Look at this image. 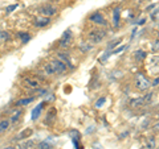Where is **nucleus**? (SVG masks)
<instances>
[{"label":"nucleus","mask_w":159,"mask_h":149,"mask_svg":"<svg viewBox=\"0 0 159 149\" xmlns=\"http://www.w3.org/2000/svg\"><path fill=\"white\" fill-rule=\"evenodd\" d=\"M154 129H157V131H159V121L155 125H154Z\"/></svg>","instance_id":"7c9ffc66"},{"label":"nucleus","mask_w":159,"mask_h":149,"mask_svg":"<svg viewBox=\"0 0 159 149\" xmlns=\"http://www.w3.org/2000/svg\"><path fill=\"white\" fill-rule=\"evenodd\" d=\"M145 21H146L145 19H143V20H139V21H138V23H137V24H138V25H142V24H145Z\"/></svg>","instance_id":"c85d7f7f"},{"label":"nucleus","mask_w":159,"mask_h":149,"mask_svg":"<svg viewBox=\"0 0 159 149\" xmlns=\"http://www.w3.org/2000/svg\"><path fill=\"white\" fill-rule=\"evenodd\" d=\"M44 71L47 73V75H55V70H53V67H52L51 63L44 65Z\"/></svg>","instance_id":"aec40b11"},{"label":"nucleus","mask_w":159,"mask_h":149,"mask_svg":"<svg viewBox=\"0 0 159 149\" xmlns=\"http://www.w3.org/2000/svg\"><path fill=\"white\" fill-rule=\"evenodd\" d=\"M29 135H32V129H24L23 132H20L19 135L16 136V140H20V139H24V137H28Z\"/></svg>","instance_id":"f3484780"},{"label":"nucleus","mask_w":159,"mask_h":149,"mask_svg":"<svg viewBox=\"0 0 159 149\" xmlns=\"http://www.w3.org/2000/svg\"><path fill=\"white\" fill-rule=\"evenodd\" d=\"M57 12H59V10L55 6H52V4H44V6L39 8V13L44 17H49V19L52 16H55Z\"/></svg>","instance_id":"f257e3e1"},{"label":"nucleus","mask_w":159,"mask_h":149,"mask_svg":"<svg viewBox=\"0 0 159 149\" xmlns=\"http://www.w3.org/2000/svg\"><path fill=\"white\" fill-rule=\"evenodd\" d=\"M154 7H155V3H154V4H151V6H149V7H147V11H150V10H153V8H154Z\"/></svg>","instance_id":"cd10ccee"},{"label":"nucleus","mask_w":159,"mask_h":149,"mask_svg":"<svg viewBox=\"0 0 159 149\" xmlns=\"http://www.w3.org/2000/svg\"><path fill=\"white\" fill-rule=\"evenodd\" d=\"M105 102H106V98L105 96H102V98H100L96 102V108H101L105 104Z\"/></svg>","instance_id":"393cba45"},{"label":"nucleus","mask_w":159,"mask_h":149,"mask_svg":"<svg viewBox=\"0 0 159 149\" xmlns=\"http://www.w3.org/2000/svg\"><path fill=\"white\" fill-rule=\"evenodd\" d=\"M49 24H51V19L49 17H44V16H40L37 19H35V21H33L35 28H45Z\"/></svg>","instance_id":"423d86ee"},{"label":"nucleus","mask_w":159,"mask_h":149,"mask_svg":"<svg viewBox=\"0 0 159 149\" xmlns=\"http://www.w3.org/2000/svg\"><path fill=\"white\" fill-rule=\"evenodd\" d=\"M25 83L28 85L29 87H32V89H39V82L37 81H33V79H31V78H25Z\"/></svg>","instance_id":"a211bd4d"},{"label":"nucleus","mask_w":159,"mask_h":149,"mask_svg":"<svg viewBox=\"0 0 159 149\" xmlns=\"http://www.w3.org/2000/svg\"><path fill=\"white\" fill-rule=\"evenodd\" d=\"M51 65H52L53 70H55V74H59L60 75V74H64L66 71V65L64 62H61L60 59H53Z\"/></svg>","instance_id":"39448f33"},{"label":"nucleus","mask_w":159,"mask_h":149,"mask_svg":"<svg viewBox=\"0 0 159 149\" xmlns=\"http://www.w3.org/2000/svg\"><path fill=\"white\" fill-rule=\"evenodd\" d=\"M69 136L72 137L73 141H78V140H80V132H78L77 129H72V131H70Z\"/></svg>","instance_id":"412c9836"},{"label":"nucleus","mask_w":159,"mask_h":149,"mask_svg":"<svg viewBox=\"0 0 159 149\" xmlns=\"http://www.w3.org/2000/svg\"><path fill=\"white\" fill-rule=\"evenodd\" d=\"M106 36V32H104V30H93V32L89 33V40L90 42L93 44H98L104 40V37Z\"/></svg>","instance_id":"20e7f679"},{"label":"nucleus","mask_w":159,"mask_h":149,"mask_svg":"<svg viewBox=\"0 0 159 149\" xmlns=\"http://www.w3.org/2000/svg\"><path fill=\"white\" fill-rule=\"evenodd\" d=\"M44 106H45V102H41V103L37 104V107H35V108L32 109V115H31L32 120H37V119H39L40 115H41V111H43Z\"/></svg>","instance_id":"6e6552de"},{"label":"nucleus","mask_w":159,"mask_h":149,"mask_svg":"<svg viewBox=\"0 0 159 149\" xmlns=\"http://www.w3.org/2000/svg\"><path fill=\"white\" fill-rule=\"evenodd\" d=\"M151 98H153V94L150 93V94L145 95V96H141V98L132 99L130 102V106L131 107H142V106H145V104H147L150 100H151Z\"/></svg>","instance_id":"f03ea898"},{"label":"nucleus","mask_w":159,"mask_h":149,"mask_svg":"<svg viewBox=\"0 0 159 149\" xmlns=\"http://www.w3.org/2000/svg\"><path fill=\"white\" fill-rule=\"evenodd\" d=\"M154 148H155V139L154 137H150L147 140V143L142 147V149H154Z\"/></svg>","instance_id":"dca6fc26"},{"label":"nucleus","mask_w":159,"mask_h":149,"mask_svg":"<svg viewBox=\"0 0 159 149\" xmlns=\"http://www.w3.org/2000/svg\"><path fill=\"white\" fill-rule=\"evenodd\" d=\"M17 7H19L17 4H11V6H7V7H6V13H11V12L16 11Z\"/></svg>","instance_id":"b1692460"},{"label":"nucleus","mask_w":159,"mask_h":149,"mask_svg":"<svg viewBox=\"0 0 159 149\" xmlns=\"http://www.w3.org/2000/svg\"><path fill=\"white\" fill-rule=\"evenodd\" d=\"M35 100V96H29V98H23V99H19L17 102L15 103V106L17 107H24V106H28Z\"/></svg>","instance_id":"9b49d317"},{"label":"nucleus","mask_w":159,"mask_h":149,"mask_svg":"<svg viewBox=\"0 0 159 149\" xmlns=\"http://www.w3.org/2000/svg\"><path fill=\"white\" fill-rule=\"evenodd\" d=\"M10 38H11V36H10V33L7 32V30H2L0 32V40L2 41H10Z\"/></svg>","instance_id":"4be33fe9"},{"label":"nucleus","mask_w":159,"mask_h":149,"mask_svg":"<svg viewBox=\"0 0 159 149\" xmlns=\"http://www.w3.org/2000/svg\"><path fill=\"white\" fill-rule=\"evenodd\" d=\"M10 119H3L0 120V133H4L6 131L10 128Z\"/></svg>","instance_id":"4468645a"},{"label":"nucleus","mask_w":159,"mask_h":149,"mask_svg":"<svg viewBox=\"0 0 159 149\" xmlns=\"http://www.w3.org/2000/svg\"><path fill=\"white\" fill-rule=\"evenodd\" d=\"M158 83H159V78H158V79H155V81H154V82H153V86H157V85H158Z\"/></svg>","instance_id":"c756f323"},{"label":"nucleus","mask_w":159,"mask_h":149,"mask_svg":"<svg viewBox=\"0 0 159 149\" xmlns=\"http://www.w3.org/2000/svg\"><path fill=\"white\" fill-rule=\"evenodd\" d=\"M53 2H57V0H53ZM59 2H60V0H59Z\"/></svg>","instance_id":"473e14b6"},{"label":"nucleus","mask_w":159,"mask_h":149,"mask_svg":"<svg viewBox=\"0 0 159 149\" xmlns=\"http://www.w3.org/2000/svg\"><path fill=\"white\" fill-rule=\"evenodd\" d=\"M145 57H146V52H143V50H137V52H135V58H137V59L142 61Z\"/></svg>","instance_id":"5701e85b"},{"label":"nucleus","mask_w":159,"mask_h":149,"mask_svg":"<svg viewBox=\"0 0 159 149\" xmlns=\"http://www.w3.org/2000/svg\"><path fill=\"white\" fill-rule=\"evenodd\" d=\"M90 21H93V23H96V24H98V25H105L106 24V21L102 16H101V13H93L90 17Z\"/></svg>","instance_id":"9d476101"},{"label":"nucleus","mask_w":159,"mask_h":149,"mask_svg":"<svg viewBox=\"0 0 159 149\" xmlns=\"http://www.w3.org/2000/svg\"><path fill=\"white\" fill-rule=\"evenodd\" d=\"M135 86L138 87L139 90H147L149 87H150V82L147 78H145L142 74H137V77H135Z\"/></svg>","instance_id":"7ed1b4c3"},{"label":"nucleus","mask_w":159,"mask_h":149,"mask_svg":"<svg viewBox=\"0 0 159 149\" xmlns=\"http://www.w3.org/2000/svg\"><path fill=\"white\" fill-rule=\"evenodd\" d=\"M70 40H72V30H70V29H66L65 32L63 33L61 38H60V46H63V48L69 46Z\"/></svg>","instance_id":"0eeeda50"},{"label":"nucleus","mask_w":159,"mask_h":149,"mask_svg":"<svg viewBox=\"0 0 159 149\" xmlns=\"http://www.w3.org/2000/svg\"><path fill=\"white\" fill-rule=\"evenodd\" d=\"M57 59H60L61 62H64L65 65H66V67H72L73 69V66H72V63H70V58H69V55L66 54V53H59L57 54Z\"/></svg>","instance_id":"f8f14e48"},{"label":"nucleus","mask_w":159,"mask_h":149,"mask_svg":"<svg viewBox=\"0 0 159 149\" xmlns=\"http://www.w3.org/2000/svg\"><path fill=\"white\" fill-rule=\"evenodd\" d=\"M119 16H121V11H119V8H116V10L113 11V24H114V27H118Z\"/></svg>","instance_id":"2eb2a0df"},{"label":"nucleus","mask_w":159,"mask_h":149,"mask_svg":"<svg viewBox=\"0 0 159 149\" xmlns=\"http://www.w3.org/2000/svg\"><path fill=\"white\" fill-rule=\"evenodd\" d=\"M125 49H126V45H122V46H119V48H117L116 50H113V52H112V55H113V54H118V53H121V52H123Z\"/></svg>","instance_id":"a878e982"},{"label":"nucleus","mask_w":159,"mask_h":149,"mask_svg":"<svg viewBox=\"0 0 159 149\" xmlns=\"http://www.w3.org/2000/svg\"><path fill=\"white\" fill-rule=\"evenodd\" d=\"M153 49L155 50V52H159V38L153 42Z\"/></svg>","instance_id":"bb28decb"},{"label":"nucleus","mask_w":159,"mask_h":149,"mask_svg":"<svg viewBox=\"0 0 159 149\" xmlns=\"http://www.w3.org/2000/svg\"><path fill=\"white\" fill-rule=\"evenodd\" d=\"M53 145H55V143L52 141V139H45L43 140V141H40L37 144V149H53Z\"/></svg>","instance_id":"1a4fd4ad"},{"label":"nucleus","mask_w":159,"mask_h":149,"mask_svg":"<svg viewBox=\"0 0 159 149\" xmlns=\"http://www.w3.org/2000/svg\"><path fill=\"white\" fill-rule=\"evenodd\" d=\"M93 128H94V127H90V129H88V131H86V133H90V132H93V131H94Z\"/></svg>","instance_id":"2f4dec72"},{"label":"nucleus","mask_w":159,"mask_h":149,"mask_svg":"<svg viewBox=\"0 0 159 149\" xmlns=\"http://www.w3.org/2000/svg\"><path fill=\"white\" fill-rule=\"evenodd\" d=\"M21 113H23V111H21L20 108H19V109H16V112H15V113H13V115L11 116V120H10V121H12V123H16L17 120L20 119Z\"/></svg>","instance_id":"6ab92c4d"},{"label":"nucleus","mask_w":159,"mask_h":149,"mask_svg":"<svg viewBox=\"0 0 159 149\" xmlns=\"http://www.w3.org/2000/svg\"><path fill=\"white\" fill-rule=\"evenodd\" d=\"M17 37L21 40V44H26V42L31 40L29 32H19V33H17Z\"/></svg>","instance_id":"ddd939ff"}]
</instances>
